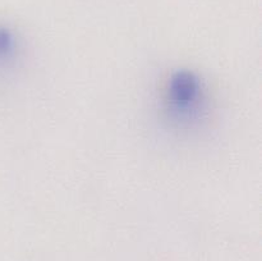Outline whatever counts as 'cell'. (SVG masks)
Instances as JSON below:
<instances>
[{"instance_id":"obj_2","label":"cell","mask_w":262,"mask_h":261,"mask_svg":"<svg viewBox=\"0 0 262 261\" xmlns=\"http://www.w3.org/2000/svg\"><path fill=\"white\" fill-rule=\"evenodd\" d=\"M15 51V38L9 30L0 27V60L13 56Z\"/></svg>"},{"instance_id":"obj_1","label":"cell","mask_w":262,"mask_h":261,"mask_svg":"<svg viewBox=\"0 0 262 261\" xmlns=\"http://www.w3.org/2000/svg\"><path fill=\"white\" fill-rule=\"evenodd\" d=\"M201 81L189 71H179L171 76L166 90V101L171 117L179 122L194 119L202 102Z\"/></svg>"}]
</instances>
